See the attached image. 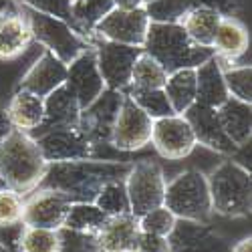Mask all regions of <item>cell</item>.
I'll use <instances>...</instances> for the list:
<instances>
[{
    "instance_id": "21",
    "label": "cell",
    "mask_w": 252,
    "mask_h": 252,
    "mask_svg": "<svg viewBox=\"0 0 252 252\" xmlns=\"http://www.w3.org/2000/svg\"><path fill=\"white\" fill-rule=\"evenodd\" d=\"M139 232L141 230L137 216L129 212V214L109 216L93 234V238L99 252H135Z\"/></svg>"
},
{
    "instance_id": "40",
    "label": "cell",
    "mask_w": 252,
    "mask_h": 252,
    "mask_svg": "<svg viewBox=\"0 0 252 252\" xmlns=\"http://www.w3.org/2000/svg\"><path fill=\"white\" fill-rule=\"evenodd\" d=\"M192 6H204L216 10L220 16L238 18L244 12V0H190Z\"/></svg>"
},
{
    "instance_id": "2",
    "label": "cell",
    "mask_w": 252,
    "mask_h": 252,
    "mask_svg": "<svg viewBox=\"0 0 252 252\" xmlns=\"http://www.w3.org/2000/svg\"><path fill=\"white\" fill-rule=\"evenodd\" d=\"M47 167L49 163L31 133L12 129L0 141V170L18 194L27 196L34 192L43 182Z\"/></svg>"
},
{
    "instance_id": "18",
    "label": "cell",
    "mask_w": 252,
    "mask_h": 252,
    "mask_svg": "<svg viewBox=\"0 0 252 252\" xmlns=\"http://www.w3.org/2000/svg\"><path fill=\"white\" fill-rule=\"evenodd\" d=\"M67 81V65L61 59H57L49 51H40L38 57L27 67L23 77L18 79L16 89L31 91L38 97H47Z\"/></svg>"
},
{
    "instance_id": "46",
    "label": "cell",
    "mask_w": 252,
    "mask_h": 252,
    "mask_svg": "<svg viewBox=\"0 0 252 252\" xmlns=\"http://www.w3.org/2000/svg\"><path fill=\"white\" fill-rule=\"evenodd\" d=\"M0 252H10V246H8V244H4L2 240H0Z\"/></svg>"
},
{
    "instance_id": "10",
    "label": "cell",
    "mask_w": 252,
    "mask_h": 252,
    "mask_svg": "<svg viewBox=\"0 0 252 252\" xmlns=\"http://www.w3.org/2000/svg\"><path fill=\"white\" fill-rule=\"evenodd\" d=\"M150 29V18L143 6L137 8H113L103 16L93 29V38L109 40L127 47H143Z\"/></svg>"
},
{
    "instance_id": "6",
    "label": "cell",
    "mask_w": 252,
    "mask_h": 252,
    "mask_svg": "<svg viewBox=\"0 0 252 252\" xmlns=\"http://www.w3.org/2000/svg\"><path fill=\"white\" fill-rule=\"evenodd\" d=\"M20 10H23V14L29 20L34 43L43 51L53 53L57 59L65 63V65L75 61L83 51L93 47L91 40L85 38L81 32H77L75 27L69 25L67 20L40 14L31 8H23V6H20Z\"/></svg>"
},
{
    "instance_id": "48",
    "label": "cell",
    "mask_w": 252,
    "mask_h": 252,
    "mask_svg": "<svg viewBox=\"0 0 252 252\" xmlns=\"http://www.w3.org/2000/svg\"><path fill=\"white\" fill-rule=\"evenodd\" d=\"M10 252H16V246H12V248H10Z\"/></svg>"
},
{
    "instance_id": "4",
    "label": "cell",
    "mask_w": 252,
    "mask_h": 252,
    "mask_svg": "<svg viewBox=\"0 0 252 252\" xmlns=\"http://www.w3.org/2000/svg\"><path fill=\"white\" fill-rule=\"evenodd\" d=\"M210 200L214 214L226 218H246L252 208V178L250 167L236 159L218 163L208 176Z\"/></svg>"
},
{
    "instance_id": "31",
    "label": "cell",
    "mask_w": 252,
    "mask_h": 252,
    "mask_svg": "<svg viewBox=\"0 0 252 252\" xmlns=\"http://www.w3.org/2000/svg\"><path fill=\"white\" fill-rule=\"evenodd\" d=\"M16 252H61L59 230L23 224L16 236Z\"/></svg>"
},
{
    "instance_id": "27",
    "label": "cell",
    "mask_w": 252,
    "mask_h": 252,
    "mask_svg": "<svg viewBox=\"0 0 252 252\" xmlns=\"http://www.w3.org/2000/svg\"><path fill=\"white\" fill-rule=\"evenodd\" d=\"M163 93L170 101L174 113L184 115V111L196 103L198 85H196V69H178L167 73Z\"/></svg>"
},
{
    "instance_id": "17",
    "label": "cell",
    "mask_w": 252,
    "mask_h": 252,
    "mask_svg": "<svg viewBox=\"0 0 252 252\" xmlns=\"http://www.w3.org/2000/svg\"><path fill=\"white\" fill-rule=\"evenodd\" d=\"M184 117L192 125V131L196 135L198 145H204V148L212 150L216 154H222V156L236 158L240 148H236L232 139L224 133L220 119L216 115V109L206 107L202 103H194L184 111Z\"/></svg>"
},
{
    "instance_id": "44",
    "label": "cell",
    "mask_w": 252,
    "mask_h": 252,
    "mask_svg": "<svg viewBox=\"0 0 252 252\" xmlns=\"http://www.w3.org/2000/svg\"><path fill=\"white\" fill-rule=\"evenodd\" d=\"M117 8H137L141 6V0H113Z\"/></svg>"
},
{
    "instance_id": "32",
    "label": "cell",
    "mask_w": 252,
    "mask_h": 252,
    "mask_svg": "<svg viewBox=\"0 0 252 252\" xmlns=\"http://www.w3.org/2000/svg\"><path fill=\"white\" fill-rule=\"evenodd\" d=\"M125 180V178H123ZM123 180H111L107 184L101 186V190L97 192L93 204L103 210L105 216H119V214H129L131 206L127 198V190H125Z\"/></svg>"
},
{
    "instance_id": "11",
    "label": "cell",
    "mask_w": 252,
    "mask_h": 252,
    "mask_svg": "<svg viewBox=\"0 0 252 252\" xmlns=\"http://www.w3.org/2000/svg\"><path fill=\"white\" fill-rule=\"evenodd\" d=\"M150 143L154 145L158 156L170 161L186 159L198 148L192 125L188 123L184 115H178V113L154 119Z\"/></svg>"
},
{
    "instance_id": "47",
    "label": "cell",
    "mask_w": 252,
    "mask_h": 252,
    "mask_svg": "<svg viewBox=\"0 0 252 252\" xmlns=\"http://www.w3.org/2000/svg\"><path fill=\"white\" fill-rule=\"evenodd\" d=\"M152 2H156V0H141V6H148V4H152Z\"/></svg>"
},
{
    "instance_id": "45",
    "label": "cell",
    "mask_w": 252,
    "mask_h": 252,
    "mask_svg": "<svg viewBox=\"0 0 252 252\" xmlns=\"http://www.w3.org/2000/svg\"><path fill=\"white\" fill-rule=\"evenodd\" d=\"M8 180H6V176L2 174V170H0V192H2V190H8Z\"/></svg>"
},
{
    "instance_id": "1",
    "label": "cell",
    "mask_w": 252,
    "mask_h": 252,
    "mask_svg": "<svg viewBox=\"0 0 252 252\" xmlns=\"http://www.w3.org/2000/svg\"><path fill=\"white\" fill-rule=\"evenodd\" d=\"M131 163L115 159H77L49 163L38 188H53L69 202H93L103 184L123 180Z\"/></svg>"
},
{
    "instance_id": "3",
    "label": "cell",
    "mask_w": 252,
    "mask_h": 252,
    "mask_svg": "<svg viewBox=\"0 0 252 252\" xmlns=\"http://www.w3.org/2000/svg\"><path fill=\"white\" fill-rule=\"evenodd\" d=\"M141 51L154 57L165 69V73H174L178 69H196L210 57H214L212 49L196 45L178 23H150Z\"/></svg>"
},
{
    "instance_id": "14",
    "label": "cell",
    "mask_w": 252,
    "mask_h": 252,
    "mask_svg": "<svg viewBox=\"0 0 252 252\" xmlns=\"http://www.w3.org/2000/svg\"><path fill=\"white\" fill-rule=\"evenodd\" d=\"M123 93L121 91H111V89H105L103 95L91 103L87 109L81 111L79 117V129L85 133L97 148H111L109 137H111V127H113V121L117 115V109L121 105Z\"/></svg>"
},
{
    "instance_id": "24",
    "label": "cell",
    "mask_w": 252,
    "mask_h": 252,
    "mask_svg": "<svg viewBox=\"0 0 252 252\" xmlns=\"http://www.w3.org/2000/svg\"><path fill=\"white\" fill-rule=\"evenodd\" d=\"M79 117H81L79 101L75 99V95L69 91L67 85H61L59 89H55L45 97V119L36 131H45L51 127H65V125H77Z\"/></svg>"
},
{
    "instance_id": "33",
    "label": "cell",
    "mask_w": 252,
    "mask_h": 252,
    "mask_svg": "<svg viewBox=\"0 0 252 252\" xmlns=\"http://www.w3.org/2000/svg\"><path fill=\"white\" fill-rule=\"evenodd\" d=\"M125 93H127L152 119H159V117L174 115V109H172L170 101H167L163 89H150V91L127 89Z\"/></svg>"
},
{
    "instance_id": "16",
    "label": "cell",
    "mask_w": 252,
    "mask_h": 252,
    "mask_svg": "<svg viewBox=\"0 0 252 252\" xmlns=\"http://www.w3.org/2000/svg\"><path fill=\"white\" fill-rule=\"evenodd\" d=\"M212 53L222 69L250 65L246 61L250 53V32L240 18L222 16L212 40Z\"/></svg>"
},
{
    "instance_id": "26",
    "label": "cell",
    "mask_w": 252,
    "mask_h": 252,
    "mask_svg": "<svg viewBox=\"0 0 252 252\" xmlns=\"http://www.w3.org/2000/svg\"><path fill=\"white\" fill-rule=\"evenodd\" d=\"M222 16L216 10H210L204 6H192L182 18H180V27L186 31V34L190 36L196 45L204 49H212V40L218 31Z\"/></svg>"
},
{
    "instance_id": "36",
    "label": "cell",
    "mask_w": 252,
    "mask_h": 252,
    "mask_svg": "<svg viewBox=\"0 0 252 252\" xmlns=\"http://www.w3.org/2000/svg\"><path fill=\"white\" fill-rule=\"evenodd\" d=\"M150 23H180V18L192 8L190 0H156L143 6Z\"/></svg>"
},
{
    "instance_id": "22",
    "label": "cell",
    "mask_w": 252,
    "mask_h": 252,
    "mask_svg": "<svg viewBox=\"0 0 252 252\" xmlns=\"http://www.w3.org/2000/svg\"><path fill=\"white\" fill-rule=\"evenodd\" d=\"M6 115L12 129L32 133L36 131L45 119V99L31 91L16 89L6 103Z\"/></svg>"
},
{
    "instance_id": "20",
    "label": "cell",
    "mask_w": 252,
    "mask_h": 252,
    "mask_svg": "<svg viewBox=\"0 0 252 252\" xmlns=\"http://www.w3.org/2000/svg\"><path fill=\"white\" fill-rule=\"evenodd\" d=\"M34 45L29 20L20 6L12 2L0 10V61L20 59Z\"/></svg>"
},
{
    "instance_id": "29",
    "label": "cell",
    "mask_w": 252,
    "mask_h": 252,
    "mask_svg": "<svg viewBox=\"0 0 252 252\" xmlns=\"http://www.w3.org/2000/svg\"><path fill=\"white\" fill-rule=\"evenodd\" d=\"M105 220H107V216L93 202H71L63 228L79 234H95Z\"/></svg>"
},
{
    "instance_id": "28",
    "label": "cell",
    "mask_w": 252,
    "mask_h": 252,
    "mask_svg": "<svg viewBox=\"0 0 252 252\" xmlns=\"http://www.w3.org/2000/svg\"><path fill=\"white\" fill-rule=\"evenodd\" d=\"M113 8V0H71V16L75 31L81 32L85 38L93 40V29Z\"/></svg>"
},
{
    "instance_id": "35",
    "label": "cell",
    "mask_w": 252,
    "mask_h": 252,
    "mask_svg": "<svg viewBox=\"0 0 252 252\" xmlns=\"http://www.w3.org/2000/svg\"><path fill=\"white\" fill-rule=\"evenodd\" d=\"M139 222V230L141 232H148V234H158V236H170V232L174 230L178 218L167 210L163 204L150 210V212H145L137 218Z\"/></svg>"
},
{
    "instance_id": "38",
    "label": "cell",
    "mask_w": 252,
    "mask_h": 252,
    "mask_svg": "<svg viewBox=\"0 0 252 252\" xmlns=\"http://www.w3.org/2000/svg\"><path fill=\"white\" fill-rule=\"evenodd\" d=\"M18 6L31 8L34 12L55 16L61 20H67L69 25H73V16H71V0H14Z\"/></svg>"
},
{
    "instance_id": "41",
    "label": "cell",
    "mask_w": 252,
    "mask_h": 252,
    "mask_svg": "<svg viewBox=\"0 0 252 252\" xmlns=\"http://www.w3.org/2000/svg\"><path fill=\"white\" fill-rule=\"evenodd\" d=\"M135 252H170V242L165 236L139 232Z\"/></svg>"
},
{
    "instance_id": "8",
    "label": "cell",
    "mask_w": 252,
    "mask_h": 252,
    "mask_svg": "<svg viewBox=\"0 0 252 252\" xmlns=\"http://www.w3.org/2000/svg\"><path fill=\"white\" fill-rule=\"evenodd\" d=\"M47 163L77 161V159H99L97 145L79 129V125L51 127L32 133Z\"/></svg>"
},
{
    "instance_id": "25",
    "label": "cell",
    "mask_w": 252,
    "mask_h": 252,
    "mask_svg": "<svg viewBox=\"0 0 252 252\" xmlns=\"http://www.w3.org/2000/svg\"><path fill=\"white\" fill-rule=\"evenodd\" d=\"M196 85H198L196 103H202L206 107L216 109L230 97L224 83L222 67L218 65L216 57H210L206 63L196 67Z\"/></svg>"
},
{
    "instance_id": "37",
    "label": "cell",
    "mask_w": 252,
    "mask_h": 252,
    "mask_svg": "<svg viewBox=\"0 0 252 252\" xmlns=\"http://www.w3.org/2000/svg\"><path fill=\"white\" fill-rule=\"evenodd\" d=\"M23 210H25L23 194H18L12 188L0 192V228L23 224Z\"/></svg>"
},
{
    "instance_id": "5",
    "label": "cell",
    "mask_w": 252,
    "mask_h": 252,
    "mask_svg": "<svg viewBox=\"0 0 252 252\" xmlns=\"http://www.w3.org/2000/svg\"><path fill=\"white\" fill-rule=\"evenodd\" d=\"M163 206L178 220H192L208 224L214 216L212 200L206 174L198 170H186L165 184Z\"/></svg>"
},
{
    "instance_id": "9",
    "label": "cell",
    "mask_w": 252,
    "mask_h": 252,
    "mask_svg": "<svg viewBox=\"0 0 252 252\" xmlns=\"http://www.w3.org/2000/svg\"><path fill=\"white\" fill-rule=\"evenodd\" d=\"M152 125L154 119L127 93H123L121 105L111 127V137H109L111 148L119 154H131L143 150L145 145H150Z\"/></svg>"
},
{
    "instance_id": "43",
    "label": "cell",
    "mask_w": 252,
    "mask_h": 252,
    "mask_svg": "<svg viewBox=\"0 0 252 252\" xmlns=\"http://www.w3.org/2000/svg\"><path fill=\"white\" fill-rule=\"evenodd\" d=\"M230 252H252V238L244 236L234 246H230Z\"/></svg>"
},
{
    "instance_id": "39",
    "label": "cell",
    "mask_w": 252,
    "mask_h": 252,
    "mask_svg": "<svg viewBox=\"0 0 252 252\" xmlns=\"http://www.w3.org/2000/svg\"><path fill=\"white\" fill-rule=\"evenodd\" d=\"M61 252H99L93 234H79L67 228H59Z\"/></svg>"
},
{
    "instance_id": "30",
    "label": "cell",
    "mask_w": 252,
    "mask_h": 252,
    "mask_svg": "<svg viewBox=\"0 0 252 252\" xmlns=\"http://www.w3.org/2000/svg\"><path fill=\"white\" fill-rule=\"evenodd\" d=\"M167 73L159 63L150 57L148 53H139V57L133 63L131 69V81L127 89H137V91H150V89H163Z\"/></svg>"
},
{
    "instance_id": "7",
    "label": "cell",
    "mask_w": 252,
    "mask_h": 252,
    "mask_svg": "<svg viewBox=\"0 0 252 252\" xmlns=\"http://www.w3.org/2000/svg\"><path fill=\"white\" fill-rule=\"evenodd\" d=\"M123 184H125V190H127L133 216L139 218L141 214L163 204L167 180L163 174V167L158 161L139 159L131 163L129 172L125 174Z\"/></svg>"
},
{
    "instance_id": "42",
    "label": "cell",
    "mask_w": 252,
    "mask_h": 252,
    "mask_svg": "<svg viewBox=\"0 0 252 252\" xmlns=\"http://www.w3.org/2000/svg\"><path fill=\"white\" fill-rule=\"evenodd\" d=\"M10 131H12V125L8 121L6 109H4V105H0V141H2Z\"/></svg>"
},
{
    "instance_id": "23",
    "label": "cell",
    "mask_w": 252,
    "mask_h": 252,
    "mask_svg": "<svg viewBox=\"0 0 252 252\" xmlns=\"http://www.w3.org/2000/svg\"><path fill=\"white\" fill-rule=\"evenodd\" d=\"M216 115L220 119L224 133L232 139V143L236 148H242V145L250 143V135H252V107H250V103L228 97L220 107H216Z\"/></svg>"
},
{
    "instance_id": "19",
    "label": "cell",
    "mask_w": 252,
    "mask_h": 252,
    "mask_svg": "<svg viewBox=\"0 0 252 252\" xmlns=\"http://www.w3.org/2000/svg\"><path fill=\"white\" fill-rule=\"evenodd\" d=\"M170 252H230V244L208 224L178 220L167 236Z\"/></svg>"
},
{
    "instance_id": "34",
    "label": "cell",
    "mask_w": 252,
    "mask_h": 252,
    "mask_svg": "<svg viewBox=\"0 0 252 252\" xmlns=\"http://www.w3.org/2000/svg\"><path fill=\"white\" fill-rule=\"evenodd\" d=\"M222 75H224V83H226L230 97L240 99L244 103H252V69H250V65L222 69Z\"/></svg>"
},
{
    "instance_id": "15",
    "label": "cell",
    "mask_w": 252,
    "mask_h": 252,
    "mask_svg": "<svg viewBox=\"0 0 252 252\" xmlns=\"http://www.w3.org/2000/svg\"><path fill=\"white\" fill-rule=\"evenodd\" d=\"M69 206L71 202L59 190H53V188H36L34 192H31L29 198H25L23 224L59 230L63 228Z\"/></svg>"
},
{
    "instance_id": "12",
    "label": "cell",
    "mask_w": 252,
    "mask_h": 252,
    "mask_svg": "<svg viewBox=\"0 0 252 252\" xmlns=\"http://www.w3.org/2000/svg\"><path fill=\"white\" fill-rule=\"evenodd\" d=\"M91 43L95 49L97 67L105 81V87L111 91L125 93L131 81L133 63L139 57L141 49L119 45V43H109V40H101V38H93Z\"/></svg>"
},
{
    "instance_id": "13",
    "label": "cell",
    "mask_w": 252,
    "mask_h": 252,
    "mask_svg": "<svg viewBox=\"0 0 252 252\" xmlns=\"http://www.w3.org/2000/svg\"><path fill=\"white\" fill-rule=\"evenodd\" d=\"M65 85L69 87V91L79 101L81 111L87 109L91 103H95L103 95V91L107 89L105 87V81H103L101 73H99L93 47H89L87 51H83L75 61H71L67 65Z\"/></svg>"
}]
</instances>
